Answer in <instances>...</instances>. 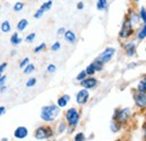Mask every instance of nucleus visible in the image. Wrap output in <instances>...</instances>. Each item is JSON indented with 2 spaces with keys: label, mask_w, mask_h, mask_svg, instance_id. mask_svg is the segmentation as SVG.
<instances>
[{
  "label": "nucleus",
  "mask_w": 146,
  "mask_h": 141,
  "mask_svg": "<svg viewBox=\"0 0 146 141\" xmlns=\"http://www.w3.org/2000/svg\"><path fill=\"white\" fill-rule=\"evenodd\" d=\"M58 115H60V107L57 105L43 106L40 109V119L46 123L54 122Z\"/></svg>",
  "instance_id": "nucleus-1"
},
{
  "label": "nucleus",
  "mask_w": 146,
  "mask_h": 141,
  "mask_svg": "<svg viewBox=\"0 0 146 141\" xmlns=\"http://www.w3.org/2000/svg\"><path fill=\"white\" fill-rule=\"evenodd\" d=\"M65 120H66V123L69 124L71 128H75L79 121H80V113L79 111L75 108V107H71L66 111L65 113Z\"/></svg>",
  "instance_id": "nucleus-2"
},
{
  "label": "nucleus",
  "mask_w": 146,
  "mask_h": 141,
  "mask_svg": "<svg viewBox=\"0 0 146 141\" xmlns=\"http://www.w3.org/2000/svg\"><path fill=\"white\" fill-rule=\"evenodd\" d=\"M52 136H53L52 128L45 126V125L38 126L36 130H35V132H34V137H35L36 140H46V139L51 138Z\"/></svg>",
  "instance_id": "nucleus-3"
},
{
  "label": "nucleus",
  "mask_w": 146,
  "mask_h": 141,
  "mask_svg": "<svg viewBox=\"0 0 146 141\" xmlns=\"http://www.w3.org/2000/svg\"><path fill=\"white\" fill-rule=\"evenodd\" d=\"M133 31H134V28H133L131 21L129 20V18H126V19L124 20V23H123L121 30H120V32H119V36H120L121 38H128L129 36L133 34Z\"/></svg>",
  "instance_id": "nucleus-4"
},
{
  "label": "nucleus",
  "mask_w": 146,
  "mask_h": 141,
  "mask_svg": "<svg viewBox=\"0 0 146 141\" xmlns=\"http://www.w3.org/2000/svg\"><path fill=\"white\" fill-rule=\"evenodd\" d=\"M130 115V109L129 108H121L119 111H116L115 115H113V120H116L118 123H125L127 122Z\"/></svg>",
  "instance_id": "nucleus-5"
},
{
  "label": "nucleus",
  "mask_w": 146,
  "mask_h": 141,
  "mask_svg": "<svg viewBox=\"0 0 146 141\" xmlns=\"http://www.w3.org/2000/svg\"><path fill=\"white\" fill-rule=\"evenodd\" d=\"M115 53H116V49H113V48H107V49H105L104 52H101L99 54L98 59L102 63H107V62H109L110 60L112 59V56L115 55Z\"/></svg>",
  "instance_id": "nucleus-6"
},
{
  "label": "nucleus",
  "mask_w": 146,
  "mask_h": 141,
  "mask_svg": "<svg viewBox=\"0 0 146 141\" xmlns=\"http://www.w3.org/2000/svg\"><path fill=\"white\" fill-rule=\"evenodd\" d=\"M89 97H90V95H89L88 89L83 88V89H81V90L76 94L75 99H76V103H78L79 105H84V104L88 102Z\"/></svg>",
  "instance_id": "nucleus-7"
},
{
  "label": "nucleus",
  "mask_w": 146,
  "mask_h": 141,
  "mask_svg": "<svg viewBox=\"0 0 146 141\" xmlns=\"http://www.w3.org/2000/svg\"><path fill=\"white\" fill-rule=\"evenodd\" d=\"M80 85H81L83 88H86L89 90V89L94 88V87L98 85V81H97L96 78L89 77V78H84L83 80H81V81H80Z\"/></svg>",
  "instance_id": "nucleus-8"
},
{
  "label": "nucleus",
  "mask_w": 146,
  "mask_h": 141,
  "mask_svg": "<svg viewBox=\"0 0 146 141\" xmlns=\"http://www.w3.org/2000/svg\"><path fill=\"white\" fill-rule=\"evenodd\" d=\"M134 99L136 102V105L138 107L145 108L146 107V93H136L134 94Z\"/></svg>",
  "instance_id": "nucleus-9"
},
{
  "label": "nucleus",
  "mask_w": 146,
  "mask_h": 141,
  "mask_svg": "<svg viewBox=\"0 0 146 141\" xmlns=\"http://www.w3.org/2000/svg\"><path fill=\"white\" fill-rule=\"evenodd\" d=\"M27 136H28V130L26 126H18L14 132V137L16 139H19V140L27 138Z\"/></svg>",
  "instance_id": "nucleus-10"
},
{
  "label": "nucleus",
  "mask_w": 146,
  "mask_h": 141,
  "mask_svg": "<svg viewBox=\"0 0 146 141\" xmlns=\"http://www.w3.org/2000/svg\"><path fill=\"white\" fill-rule=\"evenodd\" d=\"M64 40L68 42V43H75L76 42V35L73 33L72 31H65L64 32Z\"/></svg>",
  "instance_id": "nucleus-11"
},
{
  "label": "nucleus",
  "mask_w": 146,
  "mask_h": 141,
  "mask_svg": "<svg viewBox=\"0 0 146 141\" xmlns=\"http://www.w3.org/2000/svg\"><path fill=\"white\" fill-rule=\"evenodd\" d=\"M125 51H126V54L127 56H133L135 54V51H136V45L133 43V42H129L127 44H125Z\"/></svg>",
  "instance_id": "nucleus-12"
},
{
  "label": "nucleus",
  "mask_w": 146,
  "mask_h": 141,
  "mask_svg": "<svg viewBox=\"0 0 146 141\" xmlns=\"http://www.w3.org/2000/svg\"><path fill=\"white\" fill-rule=\"evenodd\" d=\"M70 99H71V96L70 95H63L62 97H60L58 99H57V106L58 107H65V106L68 105V103L70 102Z\"/></svg>",
  "instance_id": "nucleus-13"
},
{
  "label": "nucleus",
  "mask_w": 146,
  "mask_h": 141,
  "mask_svg": "<svg viewBox=\"0 0 146 141\" xmlns=\"http://www.w3.org/2000/svg\"><path fill=\"white\" fill-rule=\"evenodd\" d=\"M27 26H28V20L25 19V18H23V19L19 20L18 24H17V30H18L19 32H23V31L26 30Z\"/></svg>",
  "instance_id": "nucleus-14"
},
{
  "label": "nucleus",
  "mask_w": 146,
  "mask_h": 141,
  "mask_svg": "<svg viewBox=\"0 0 146 141\" xmlns=\"http://www.w3.org/2000/svg\"><path fill=\"white\" fill-rule=\"evenodd\" d=\"M0 30H1V32H2V33H9V32L11 31L10 23H9L8 20L2 21V24H1V26H0Z\"/></svg>",
  "instance_id": "nucleus-15"
},
{
  "label": "nucleus",
  "mask_w": 146,
  "mask_h": 141,
  "mask_svg": "<svg viewBox=\"0 0 146 141\" xmlns=\"http://www.w3.org/2000/svg\"><path fill=\"white\" fill-rule=\"evenodd\" d=\"M108 7V0H98L97 1V9L98 10H106Z\"/></svg>",
  "instance_id": "nucleus-16"
},
{
  "label": "nucleus",
  "mask_w": 146,
  "mask_h": 141,
  "mask_svg": "<svg viewBox=\"0 0 146 141\" xmlns=\"http://www.w3.org/2000/svg\"><path fill=\"white\" fill-rule=\"evenodd\" d=\"M144 38H146V24L139 28V31L137 32V40L138 41H143Z\"/></svg>",
  "instance_id": "nucleus-17"
},
{
  "label": "nucleus",
  "mask_w": 146,
  "mask_h": 141,
  "mask_svg": "<svg viewBox=\"0 0 146 141\" xmlns=\"http://www.w3.org/2000/svg\"><path fill=\"white\" fill-rule=\"evenodd\" d=\"M137 90L139 93H146V77H144L142 80H139L137 85Z\"/></svg>",
  "instance_id": "nucleus-18"
},
{
  "label": "nucleus",
  "mask_w": 146,
  "mask_h": 141,
  "mask_svg": "<svg viewBox=\"0 0 146 141\" xmlns=\"http://www.w3.org/2000/svg\"><path fill=\"white\" fill-rule=\"evenodd\" d=\"M91 64L93 66V68L96 69V71H101L102 69H104V64H105V63H102V62L97 58V59L92 62Z\"/></svg>",
  "instance_id": "nucleus-19"
},
{
  "label": "nucleus",
  "mask_w": 146,
  "mask_h": 141,
  "mask_svg": "<svg viewBox=\"0 0 146 141\" xmlns=\"http://www.w3.org/2000/svg\"><path fill=\"white\" fill-rule=\"evenodd\" d=\"M129 20L131 21V24L134 25H137V24H139V21H141V17H139V15H137L136 13H130V15H129Z\"/></svg>",
  "instance_id": "nucleus-20"
},
{
  "label": "nucleus",
  "mask_w": 146,
  "mask_h": 141,
  "mask_svg": "<svg viewBox=\"0 0 146 141\" xmlns=\"http://www.w3.org/2000/svg\"><path fill=\"white\" fill-rule=\"evenodd\" d=\"M21 41H23V38H20L18 36V33H14L13 35H11V38H10V43L13 44V45H18L21 43Z\"/></svg>",
  "instance_id": "nucleus-21"
},
{
  "label": "nucleus",
  "mask_w": 146,
  "mask_h": 141,
  "mask_svg": "<svg viewBox=\"0 0 146 141\" xmlns=\"http://www.w3.org/2000/svg\"><path fill=\"white\" fill-rule=\"evenodd\" d=\"M52 6H53V1L52 0H48V1H46V2H44L42 6H40V10H43L44 13L45 11H47V10H50L51 8H52Z\"/></svg>",
  "instance_id": "nucleus-22"
},
{
  "label": "nucleus",
  "mask_w": 146,
  "mask_h": 141,
  "mask_svg": "<svg viewBox=\"0 0 146 141\" xmlns=\"http://www.w3.org/2000/svg\"><path fill=\"white\" fill-rule=\"evenodd\" d=\"M110 129H111L112 132H118L119 129H120V123H118L116 120H113L110 124Z\"/></svg>",
  "instance_id": "nucleus-23"
},
{
  "label": "nucleus",
  "mask_w": 146,
  "mask_h": 141,
  "mask_svg": "<svg viewBox=\"0 0 146 141\" xmlns=\"http://www.w3.org/2000/svg\"><path fill=\"white\" fill-rule=\"evenodd\" d=\"M34 70H35V66H34V64H29V63H28V64L24 68V73H25V75H28V73H32Z\"/></svg>",
  "instance_id": "nucleus-24"
},
{
  "label": "nucleus",
  "mask_w": 146,
  "mask_h": 141,
  "mask_svg": "<svg viewBox=\"0 0 146 141\" xmlns=\"http://www.w3.org/2000/svg\"><path fill=\"white\" fill-rule=\"evenodd\" d=\"M24 9V3L23 2H16L15 5H14V10L16 11V13H19V11H21Z\"/></svg>",
  "instance_id": "nucleus-25"
},
{
  "label": "nucleus",
  "mask_w": 146,
  "mask_h": 141,
  "mask_svg": "<svg viewBox=\"0 0 146 141\" xmlns=\"http://www.w3.org/2000/svg\"><path fill=\"white\" fill-rule=\"evenodd\" d=\"M86 72H87V75H88V76H93L97 71H96V69L93 68V66H92V64H89V66L86 68Z\"/></svg>",
  "instance_id": "nucleus-26"
},
{
  "label": "nucleus",
  "mask_w": 146,
  "mask_h": 141,
  "mask_svg": "<svg viewBox=\"0 0 146 141\" xmlns=\"http://www.w3.org/2000/svg\"><path fill=\"white\" fill-rule=\"evenodd\" d=\"M36 85V79L35 78H29L26 83V87L27 88H31V87H34Z\"/></svg>",
  "instance_id": "nucleus-27"
},
{
  "label": "nucleus",
  "mask_w": 146,
  "mask_h": 141,
  "mask_svg": "<svg viewBox=\"0 0 146 141\" xmlns=\"http://www.w3.org/2000/svg\"><path fill=\"white\" fill-rule=\"evenodd\" d=\"M139 17H141V19L146 24V9L144 7H142L141 10H139Z\"/></svg>",
  "instance_id": "nucleus-28"
},
{
  "label": "nucleus",
  "mask_w": 146,
  "mask_h": 141,
  "mask_svg": "<svg viewBox=\"0 0 146 141\" xmlns=\"http://www.w3.org/2000/svg\"><path fill=\"white\" fill-rule=\"evenodd\" d=\"M87 76H88V75H87L86 70H82L78 76H76V80H78V81H81V80H83L84 78H87Z\"/></svg>",
  "instance_id": "nucleus-29"
},
{
  "label": "nucleus",
  "mask_w": 146,
  "mask_h": 141,
  "mask_svg": "<svg viewBox=\"0 0 146 141\" xmlns=\"http://www.w3.org/2000/svg\"><path fill=\"white\" fill-rule=\"evenodd\" d=\"M35 37H36V34H35V33H31V34H28V35L26 36L25 41H26L27 43H32V42L35 40Z\"/></svg>",
  "instance_id": "nucleus-30"
},
{
  "label": "nucleus",
  "mask_w": 146,
  "mask_h": 141,
  "mask_svg": "<svg viewBox=\"0 0 146 141\" xmlns=\"http://www.w3.org/2000/svg\"><path fill=\"white\" fill-rule=\"evenodd\" d=\"M64 130H66V124H65V122H61L57 126V132L62 133V132H64Z\"/></svg>",
  "instance_id": "nucleus-31"
},
{
  "label": "nucleus",
  "mask_w": 146,
  "mask_h": 141,
  "mask_svg": "<svg viewBox=\"0 0 146 141\" xmlns=\"http://www.w3.org/2000/svg\"><path fill=\"white\" fill-rule=\"evenodd\" d=\"M60 49H61V43H60L58 41H57V42H55L54 44H53V45L51 46V50H52V51H54V52L58 51Z\"/></svg>",
  "instance_id": "nucleus-32"
},
{
  "label": "nucleus",
  "mask_w": 146,
  "mask_h": 141,
  "mask_svg": "<svg viewBox=\"0 0 146 141\" xmlns=\"http://www.w3.org/2000/svg\"><path fill=\"white\" fill-rule=\"evenodd\" d=\"M74 140L75 141H83V140H86V137H84V134H83L82 132H80V133H78V134L74 137Z\"/></svg>",
  "instance_id": "nucleus-33"
},
{
  "label": "nucleus",
  "mask_w": 146,
  "mask_h": 141,
  "mask_svg": "<svg viewBox=\"0 0 146 141\" xmlns=\"http://www.w3.org/2000/svg\"><path fill=\"white\" fill-rule=\"evenodd\" d=\"M28 63H29V59H28V58H25V59L19 63V68H20V69H23V68H25Z\"/></svg>",
  "instance_id": "nucleus-34"
},
{
  "label": "nucleus",
  "mask_w": 146,
  "mask_h": 141,
  "mask_svg": "<svg viewBox=\"0 0 146 141\" xmlns=\"http://www.w3.org/2000/svg\"><path fill=\"white\" fill-rule=\"evenodd\" d=\"M45 48H46V44H45V43H42V44H39L38 46H36V49L34 50V52H35V53H39L40 51H43Z\"/></svg>",
  "instance_id": "nucleus-35"
},
{
  "label": "nucleus",
  "mask_w": 146,
  "mask_h": 141,
  "mask_svg": "<svg viewBox=\"0 0 146 141\" xmlns=\"http://www.w3.org/2000/svg\"><path fill=\"white\" fill-rule=\"evenodd\" d=\"M55 71H56V66L55 64H48L47 66V72H50V73H54Z\"/></svg>",
  "instance_id": "nucleus-36"
},
{
  "label": "nucleus",
  "mask_w": 146,
  "mask_h": 141,
  "mask_svg": "<svg viewBox=\"0 0 146 141\" xmlns=\"http://www.w3.org/2000/svg\"><path fill=\"white\" fill-rule=\"evenodd\" d=\"M44 15V11L43 10H40V9H38L36 13H35V15H34V17L36 18V19H38V18H40L42 16Z\"/></svg>",
  "instance_id": "nucleus-37"
},
{
  "label": "nucleus",
  "mask_w": 146,
  "mask_h": 141,
  "mask_svg": "<svg viewBox=\"0 0 146 141\" xmlns=\"http://www.w3.org/2000/svg\"><path fill=\"white\" fill-rule=\"evenodd\" d=\"M6 80H7V76H1V77H0V87L5 85Z\"/></svg>",
  "instance_id": "nucleus-38"
},
{
  "label": "nucleus",
  "mask_w": 146,
  "mask_h": 141,
  "mask_svg": "<svg viewBox=\"0 0 146 141\" xmlns=\"http://www.w3.org/2000/svg\"><path fill=\"white\" fill-rule=\"evenodd\" d=\"M7 68V62H3V63H1L0 64V73H2L3 71H5V69Z\"/></svg>",
  "instance_id": "nucleus-39"
},
{
  "label": "nucleus",
  "mask_w": 146,
  "mask_h": 141,
  "mask_svg": "<svg viewBox=\"0 0 146 141\" xmlns=\"http://www.w3.org/2000/svg\"><path fill=\"white\" fill-rule=\"evenodd\" d=\"M64 32H65V30L63 27H60L57 30V35H62V34H64Z\"/></svg>",
  "instance_id": "nucleus-40"
},
{
  "label": "nucleus",
  "mask_w": 146,
  "mask_h": 141,
  "mask_svg": "<svg viewBox=\"0 0 146 141\" xmlns=\"http://www.w3.org/2000/svg\"><path fill=\"white\" fill-rule=\"evenodd\" d=\"M5 112H6V108H5L3 106H0V116H1V115H2Z\"/></svg>",
  "instance_id": "nucleus-41"
},
{
  "label": "nucleus",
  "mask_w": 146,
  "mask_h": 141,
  "mask_svg": "<svg viewBox=\"0 0 146 141\" xmlns=\"http://www.w3.org/2000/svg\"><path fill=\"white\" fill-rule=\"evenodd\" d=\"M78 9H80V10L83 9V2H79L78 3Z\"/></svg>",
  "instance_id": "nucleus-42"
},
{
  "label": "nucleus",
  "mask_w": 146,
  "mask_h": 141,
  "mask_svg": "<svg viewBox=\"0 0 146 141\" xmlns=\"http://www.w3.org/2000/svg\"><path fill=\"white\" fill-rule=\"evenodd\" d=\"M6 90H7V87H6L5 85L0 87V93H3V91H6Z\"/></svg>",
  "instance_id": "nucleus-43"
},
{
  "label": "nucleus",
  "mask_w": 146,
  "mask_h": 141,
  "mask_svg": "<svg viewBox=\"0 0 146 141\" xmlns=\"http://www.w3.org/2000/svg\"><path fill=\"white\" fill-rule=\"evenodd\" d=\"M136 67V63H131V64H129V68H135Z\"/></svg>",
  "instance_id": "nucleus-44"
},
{
  "label": "nucleus",
  "mask_w": 146,
  "mask_h": 141,
  "mask_svg": "<svg viewBox=\"0 0 146 141\" xmlns=\"http://www.w3.org/2000/svg\"><path fill=\"white\" fill-rule=\"evenodd\" d=\"M145 138H146V129H145Z\"/></svg>",
  "instance_id": "nucleus-45"
},
{
  "label": "nucleus",
  "mask_w": 146,
  "mask_h": 141,
  "mask_svg": "<svg viewBox=\"0 0 146 141\" xmlns=\"http://www.w3.org/2000/svg\"><path fill=\"white\" fill-rule=\"evenodd\" d=\"M134 1H136V2H137V1H139V0H134Z\"/></svg>",
  "instance_id": "nucleus-46"
},
{
  "label": "nucleus",
  "mask_w": 146,
  "mask_h": 141,
  "mask_svg": "<svg viewBox=\"0 0 146 141\" xmlns=\"http://www.w3.org/2000/svg\"><path fill=\"white\" fill-rule=\"evenodd\" d=\"M1 76H2V75H1V73H0V77H1Z\"/></svg>",
  "instance_id": "nucleus-47"
}]
</instances>
